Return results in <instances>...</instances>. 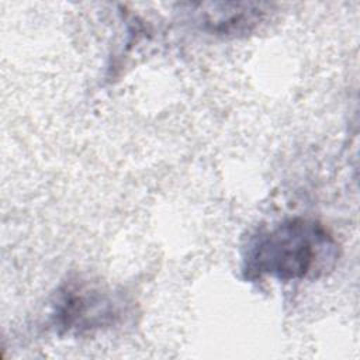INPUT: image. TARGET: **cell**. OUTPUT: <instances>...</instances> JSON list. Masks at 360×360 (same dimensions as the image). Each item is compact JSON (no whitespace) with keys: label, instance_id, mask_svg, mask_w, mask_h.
I'll list each match as a JSON object with an SVG mask.
<instances>
[{"label":"cell","instance_id":"obj_1","mask_svg":"<svg viewBox=\"0 0 360 360\" xmlns=\"http://www.w3.org/2000/svg\"><path fill=\"white\" fill-rule=\"evenodd\" d=\"M339 257L333 235L318 221L290 218L253 233L243 252V274L249 280L271 276L278 280L318 278Z\"/></svg>","mask_w":360,"mask_h":360},{"label":"cell","instance_id":"obj_2","mask_svg":"<svg viewBox=\"0 0 360 360\" xmlns=\"http://www.w3.org/2000/svg\"><path fill=\"white\" fill-rule=\"evenodd\" d=\"M122 292L90 280H70L56 292L52 325L59 335L82 336L115 326L128 312Z\"/></svg>","mask_w":360,"mask_h":360},{"label":"cell","instance_id":"obj_3","mask_svg":"<svg viewBox=\"0 0 360 360\" xmlns=\"http://www.w3.org/2000/svg\"><path fill=\"white\" fill-rule=\"evenodd\" d=\"M204 30L221 37L250 32L267 14L260 3H205L198 4Z\"/></svg>","mask_w":360,"mask_h":360}]
</instances>
